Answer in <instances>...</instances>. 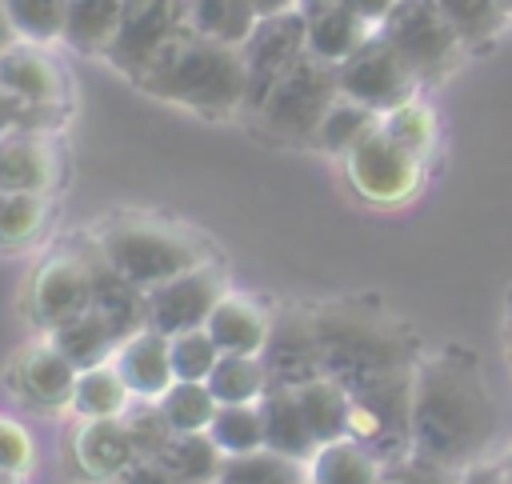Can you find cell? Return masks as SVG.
Returning a JSON list of instances; mask_svg holds the SVG:
<instances>
[{
  "label": "cell",
  "mask_w": 512,
  "mask_h": 484,
  "mask_svg": "<svg viewBox=\"0 0 512 484\" xmlns=\"http://www.w3.org/2000/svg\"><path fill=\"white\" fill-rule=\"evenodd\" d=\"M324 376L348 396V436L380 464L412 452L408 408L420 344L412 328L372 300H328L312 308Z\"/></svg>",
  "instance_id": "obj_1"
},
{
  "label": "cell",
  "mask_w": 512,
  "mask_h": 484,
  "mask_svg": "<svg viewBox=\"0 0 512 484\" xmlns=\"http://www.w3.org/2000/svg\"><path fill=\"white\" fill-rule=\"evenodd\" d=\"M408 432L412 456L440 472L460 476L464 468L488 460L500 432V408L480 360L468 348L448 344L436 352H420Z\"/></svg>",
  "instance_id": "obj_2"
},
{
  "label": "cell",
  "mask_w": 512,
  "mask_h": 484,
  "mask_svg": "<svg viewBox=\"0 0 512 484\" xmlns=\"http://www.w3.org/2000/svg\"><path fill=\"white\" fill-rule=\"evenodd\" d=\"M140 92L180 104L204 120H232L244 112V60L240 48L204 40L180 28L132 80Z\"/></svg>",
  "instance_id": "obj_3"
},
{
  "label": "cell",
  "mask_w": 512,
  "mask_h": 484,
  "mask_svg": "<svg viewBox=\"0 0 512 484\" xmlns=\"http://www.w3.org/2000/svg\"><path fill=\"white\" fill-rule=\"evenodd\" d=\"M96 244H100V260L144 292L188 268L216 260L212 244L200 232L156 216H116L100 228Z\"/></svg>",
  "instance_id": "obj_4"
},
{
  "label": "cell",
  "mask_w": 512,
  "mask_h": 484,
  "mask_svg": "<svg viewBox=\"0 0 512 484\" xmlns=\"http://www.w3.org/2000/svg\"><path fill=\"white\" fill-rule=\"evenodd\" d=\"M340 96L336 64L304 52L264 96V104L252 112V128L280 144H312L324 112Z\"/></svg>",
  "instance_id": "obj_5"
},
{
  "label": "cell",
  "mask_w": 512,
  "mask_h": 484,
  "mask_svg": "<svg viewBox=\"0 0 512 484\" xmlns=\"http://www.w3.org/2000/svg\"><path fill=\"white\" fill-rule=\"evenodd\" d=\"M376 32L400 52V60L412 68L420 88L448 80L468 52L460 32L436 8V0H396Z\"/></svg>",
  "instance_id": "obj_6"
},
{
  "label": "cell",
  "mask_w": 512,
  "mask_h": 484,
  "mask_svg": "<svg viewBox=\"0 0 512 484\" xmlns=\"http://www.w3.org/2000/svg\"><path fill=\"white\" fill-rule=\"evenodd\" d=\"M304 52H308V24H304L300 8H284V12L260 16L252 36L240 44V60H244V116H252L264 104L272 84Z\"/></svg>",
  "instance_id": "obj_7"
},
{
  "label": "cell",
  "mask_w": 512,
  "mask_h": 484,
  "mask_svg": "<svg viewBox=\"0 0 512 484\" xmlns=\"http://www.w3.org/2000/svg\"><path fill=\"white\" fill-rule=\"evenodd\" d=\"M344 176L356 188L360 200L376 204V208H396L404 200L416 196L420 180H424V164L416 156H408L380 124L344 156Z\"/></svg>",
  "instance_id": "obj_8"
},
{
  "label": "cell",
  "mask_w": 512,
  "mask_h": 484,
  "mask_svg": "<svg viewBox=\"0 0 512 484\" xmlns=\"http://www.w3.org/2000/svg\"><path fill=\"white\" fill-rule=\"evenodd\" d=\"M336 84H340V96L372 108L376 116L420 96V80L380 32H372L348 60L336 64Z\"/></svg>",
  "instance_id": "obj_9"
},
{
  "label": "cell",
  "mask_w": 512,
  "mask_h": 484,
  "mask_svg": "<svg viewBox=\"0 0 512 484\" xmlns=\"http://www.w3.org/2000/svg\"><path fill=\"white\" fill-rule=\"evenodd\" d=\"M224 268L216 260L188 268L156 288L144 292V328H156L164 336L188 332V328H204L208 312L216 308V300L224 296Z\"/></svg>",
  "instance_id": "obj_10"
},
{
  "label": "cell",
  "mask_w": 512,
  "mask_h": 484,
  "mask_svg": "<svg viewBox=\"0 0 512 484\" xmlns=\"http://www.w3.org/2000/svg\"><path fill=\"white\" fill-rule=\"evenodd\" d=\"M184 28V0H124L116 36L104 52V60L136 80L144 64Z\"/></svg>",
  "instance_id": "obj_11"
},
{
  "label": "cell",
  "mask_w": 512,
  "mask_h": 484,
  "mask_svg": "<svg viewBox=\"0 0 512 484\" xmlns=\"http://www.w3.org/2000/svg\"><path fill=\"white\" fill-rule=\"evenodd\" d=\"M260 360L268 372V388H300V384L324 376L312 308H284L280 316H272Z\"/></svg>",
  "instance_id": "obj_12"
},
{
  "label": "cell",
  "mask_w": 512,
  "mask_h": 484,
  "mask_svg": "<svg viewBox=\"0 0 512 484\" xmlns=\"http://www.w3.org/2000/svg\"><path fill=\"white\" fill-rule=\"evenodd\" d=\"M0 84L32 108L64 112V104H68L64 68L56 64V56L44 52V44H32V40H16L0 52Z\"/></svg>",
  "instance_id": "obj_13"
},
{
  "label": "cell",
  "mask_w": 512,
  "mask_h": 484,
  "mask_svg": "<svg viewBox=\"0 0 512 484\" xmlns=\"http://www.w3.org/2000/svg\"><path fill=\"white\" fill-rule=\"evenodd\" d=\"M92 308V260L52 256L32 280V312L44 328L76 320Z\"/></svg>",
  "instance_id": "obj_14"
},
{
  "label": "cell",
  "mask_w": 512,
  "mask_h": 484,
  "mask_svg": "<svg viewBox=\"0 0 512 484\" xmlns=\"http://www.w3.org/2000/svg\"><path fill=\"white\" fill-rule=\"evenodd\" d=\"M112 364L120 380L128 384L132 400H160L172 388V356H168V336L156 328H140L124 336L112 352Z\"/></svg>",
  "instance_id": "obj_15"
},
{
  "label": "cell",
  "mask_w": 512,
  "mask_h": 484,
  "mask_svg": "<svg viewBox=\"0 0 512 484\" xmlns=\"http://www.w3.org/2000/svg\"><path fill=\"white\" fill-rule=\"evenodd\" d=\"M56 184V152L44 132L0 136V192H48Z\"/></svg>",
  "instance_id": "obj_16"
},
{
  "label": "cell",
  "mask_w": 512,
  "mask_h": 484,
  "mask_svg": "<svg viewBox=\"0 0 512 484\" xmlns=\"http://www.w3.org/2000/svg\"><path fill=\"white\" fill-rule=\"evenodd\" d=\"M72 456L88 480L108 484L116 472H124L140 452L124 428V420H84L72 436Z\"/></svg>",
  "instance_id": "obj_17"
},
{
  "label": "cell",
  "mask_w": 512,
  "mask_h": 484,
  "mask_svg": "<svg viewBox=\"0 0 512 484\" xmlns=\"http://www.w3.org/2000/svg\"><path fill=\"white\" fill-rule=\"evenodd\" d=\"M212 344L220 352H236V356H260L264 340H268V328H272V316L248 300V296H236V292H224L216 300V308L208 312L204 320Z\"/></svg>",
  "instance_id": "obj_18"
},
{
  "label": "cell",
  "mask_w": 512,
  "mask_h": 484,
  "mask_svg": "<svg viewBox=\"0 0 512 484\" xmlns=\"http://www.w3.org/2000/svg\"><path fill=\"white\" fill-rule=\"evenodd\" d=\"M260 428H264V448L288 456V460H300L308 464V456L320 448L304 424V412L296 404V392L292 388H268L260 400Z\"/></svg>",
  "instance_id": "obj_19"
},
{
  "label": "cell",
  "mask_w": 512,
  "mask_h": 484,
  "mask_svg": "<svg viewBox=\"0 0 512 484\" xmlns=\"http://www.w3.org/2000/svg\"><path fill=\"white\" fill-rule=\"evenodd\" d=\"M16 380L24 388V396L40 408H68L72 404V388H76V368L44 340L36 348H28L16 364Z\"/></svg>",
  "instance_id": "obj_20"
},
{
  "label": "cell",
  "mask_w": 512,
  "mask_h": 484,
  "mask_svg": "<svg viewBox=\"0 0 512 484\" xmlns=\"http://www.w3.org/2000/svg\"><path fill=\"white\" fill-rule=\"evenodd\" d=\"M256 24L260 8L252 0H184V28L204 40L240 48Z\"/></svg>",
  "instance_id": "obj_21"
},
{
  "label": "cell",
  "mask_w": 512,
  "mask_h": 484,
  "mask_svg": "<svg viewBox=\"0 0 512 484\" xmlns=\"http://www.w3.org/2000/svg\"><path fill=\"white\" fill-rule=\"evenodd\" d=\"M380 472H384V464L352 436L320 444L304 464L308 484H380Z\"/></svg>",
  "instance_id": "obj_22"
},
{
  "label": "cell",
  "mask_w": 512,
  "mask_h": 484,
  "mask_svg": "<svg viewBox=\"0 0 512 484\" xmlns=\"http://www.w3.org/2000/svg\"><path fill=\"white\" fill-rule=\"evenodd\" d=\"M48 344L76 368V372H84V368H96V364H104V360H112V352H116V344H120V336L108 328V320L104 316H96L92 308L84 312V316H76V320H64V324H56V328H48Z\"/></svg>",
  "instance_id": "obj_23"
},
{
  "label": "cell",
  "mask_w": 512,
  "mask_h": 484,
  "mask_svg": "<svg viewBox=\"0 0 512 484\" xmlns=\"http://www.w3.org/2000/svg\"><path fill=\"white\" fill-rule=\"evenodd\" d=\"M92 312L108 320V328L124 340L144 328V288L116 276L104 260H92Z\"/></svg>",
  "instance_id": "obj_24"
},
{
  "label": "cell",
  "mask_w": 512,
  "mask_h": 484,
  "mask_svg": "<svg viewBox=\"0 0 512 484\" xmlns=\"http://www.w3.org/2000/svg\"><path fill=\"white\" fill-rule=\"evenodd\" d=\"M304 24H308V52L320 56V60H328V64L348 60V56L376 32L372 24H364V20H360L356 12H348L344 4H328V8H320V12H308Z\"/></svg>",
  "instance_id": "obj_25"
},
{
  "label": "cell",
  "mask_w": 512,
  "mask_h": 484,
  "mask_svg": "<svg viewBox=\"0 0 512 484\" xmlns=\"http://www.w3.org/2000/svg\"><path fill=\"white\" fill-rule=\"evenodd\" d=\"M120 8L124 0H68L60 40L80 56H104L116 36Z\"/></svg>",
  "instance_id": "obj_26"
},
{
  "label": "cell",
  "mask_w": 512,
  "mask_h": 484,
  "mask_svg": "<svg viewBox=\"0 0 512 484\" xmlns=\"http://www.w3.org/2000/svg\"><path fill=\"white\" fill-rule=\"evenodd\" d=\"M156 460L176 484H212L224 464V452L212 444L208 432H172L160 444Z\"/></svg>",
  "instance_id": "obj_27"
},
{
  "label": "cell",
  "mask_w": 512,
  "mask_h": 484,
  "mask_svg": "<svg viewBox=\"0 0 512 484\" xmlns=\"http://www.w3.org/2000/svg\"><path fill=\"white\" fill-rule=\"evenodd\" d=\"M128 404H132V392L120 380L112 360L76 372V388H72V404L68 408L80 420H116V416H124Z\"/></svg>",
  "instance_id": "obj_28"
},
{
  "label": "cell",
  "mask_w": 512,
  "mask_h": 484,
  "mask_svg": "<svg viewBox=\"0 0 512 484\" xmlns=\"http://www.w3.org/2000/svg\"><path fill=\"white\" fill-rule=\"evenodd\" d=\"M292 392H296V404H300L304 424H308L316 444H332V440L348 436V396L336 380L316 376V380H308Z\"/></svg>",
  "instance_id": "obj_29"
},
{
  "label": "cell",
  "mask_w": 512,
  "mask_h": 484,
  "mask_svg": "<svg viewBox=\"0 0 512 484\" xmlns=\"http://www.w3.org/2000/svg\"><path fill=\"white\" fill-rule=\"evenodd\" d=\"M204 384L216 396V404H256L268 392V372H264L260 356L220 352V360L212 364Z\"/></svg>",
  "instance_id": "obj_30"
},
{
  "label": "cell",
  "mask_w": 512,
  "mask_h": 484,
  "mask_svg": "<svg viewBox=\"0 0 512 484\" xmlns=\"http://www.w3.org/2000/svg\"><path fill=\"white\" fill-rule=\"evenodd\" d=\"M376 124H380V116L372 108H364V104H356L348 96H336L332 108L324 112L316 136H312V148H320L328 156H348Z\"/></svg>",
  "instance_id": "obj_31"
},
{
  "label": "cell",
  "mask_w": 512,
  "mask_h": 484,
  "mask_svg": "<svg viewBox=\"0 0 512 484\" xmlns=\"http://www.w3.org/2000/svg\"><path fill=\"white\" fill-rule=\"evenodd\" d=\"M216 484H308V476L300 460H288L272 448H256L244 456H224Z\"/></svg>",
  "instance_id": "obj_32"
},
{
  "label": "cell",
  "mask_w": 512,
  "mask_h": 484,
  "mask_svg": "<svg viewBox=\"0 0 512 484\" xmlns=\"http://www.w3.org/2000/svg\"><path fill=\"white\" fill-rule=\"evenodd\" d=\"M380 128H384L408 156H416L420 164L432 156V148H436V140H440L436 112H432L420 96H412V100L396 104L392 112H384V116H380Z\"/></svg>",
  "instance_id": "obj_33"
},
{
  "label": "cell",
  "mask_w": 512,
  "mask_h": 484,
  "mask_svg": "<svg viewBox=\"0 0 512 484\" xmlns=\"http://www.w3.org/2000/svg\"><path fill=\"white\" fill-rule=\"evenodd\" d=\"M436 8L448 16V24L460 32L464 48H488L508 24L512 16L496 4V0H436Z\"/></svg>",
  "instance_id": "obj_34"
},
{
  "label": "cell",
  "mask_w": 512,
  "mask_h": 484,
  "mask_svg": "<svg viewBox=\"0 0 512 484\" xmlns=\"http://www.w3.org/2000/svg\"><path fill=\"white\" fill-rule=\"evenodd\" d=\"M156 404L172 432H208V424L220 408L204 380H172V388Z\"/></svg>",
  "instance_id": "obj_35"
},
{
  "label": "cell",
  "mask_w": 512,
  "mask_h": 484,
  "mask_svg": "<svg viewBox=\"0 0 512 484\" xmlns=\"http://www.w3.org/2000/svg\"><path fill=\"white\" fill-rule=\"evenodd\" d=\"M208 436L224 456H244V452L264 448L260 408L256 404H220L208 424Z\"/></svg>",
  "instance_id": "obj_36"
},
{
  "label": "cell",
  "mask_w": 512,
  "mask_h": 484,
  "mask_svg": "<svg viewBox=\"0 0 512 484\" xmlns=\"http://www.w3.org/2000/svg\"><path fill=\"white\" fill-rule=\"evenodd\" d=\"M48 200L40 192H0V248H24L44 228Z\"/></svg>",
  "instance_id": "obj_37"
},
{
  "label": "cell",
  "mask_w": 512,
  "mask_h": 484,
  "mask_svg": "<svg viewBox=\"0 0 512 484\" xmlns=\"http://www.w3.org/2000/svg\"><path fill=\"white\" fill-rule=\"evenodd\" d=\"M12 32L32 44H52L64 32V8L68 0H0Z\"/></svg>",
  "instance_id": "obj_38"
},
{
  "label": "cell",
  "mask_w": 512,
  "mask_h": 484,
  "mask_svg": "<svg viewBox=\"0 0 512 484\" xmlns=\"http://www.w3.org/2000/svg\"><path fill=\"white\" fill-rule=\"evenodd\" d=\"M168 356H172L176 380H208L212 364L220 360V348L212 344L208 328H188V332L168 336Z\"/></svg>",
  "instance_id": "obj_39"
},
{
  "label": "cell",
  "mask_w": 512,
  "mask_h": 484,
  "mask_svg": "<svg viewBox=\"0 0 512 484\" xmlns=\"http://www.w3.org/2000/svg\"><path fill=\"white\" fill-rule=\"evenodd\" d=\"M120 420H124V428H128V436H132V444H136L140 456H156L160 444L172 436V428H168V420H164V412H160L156 400H136V404H128Z\"/></svg>",
  "instance_id": "obj_40"
},
{
  "label": "cell",
  "mask_w": 512,
  "mask_h": 484,
  "mask_svg": "<svg viewBox=\"0 0 512 484\" xmlns=\"http://www.w3.org/2000/svg\"><path fill=\"white\" fill-rule=\"evenodd\" d=\"M60 116H64V112L24 104L20 96H12V92L0 84V136H12V132H48Z\"/></svg>",
  "instance_id": "obj_41"
},
{
  "label": "cell",
  "mask_w": 512,
  "mask_h": 484,
  "mask_svg": "<svg viewBox=\"0 0 512 484\" xmlns=\"http://www.w3.org/2000/svg\"><path fill=\"white\" fill-rule=\"evenodd\" d=\"M32 456H36V448H32V436L24 432V424L0 416V468L28 472L32 468Z\"/></svg>",
  "instance_id": "obj_42"
},
{
  "label": "cell",
  "mask_w": 512,
  "mask_h": 484,
  "mask_svg": "<svg viewBox=\"0 0 512 484\" xmlns=\"http://www.w3.org/2000/svg\"><path fill=\"white\" fill-rule=\"evenodd\" d=\"M380 484H456V476L452 472H440V468H432V464H424L420 456L408 452L404 460L384 464Z\"/></svg>",
  "instance_id": "obj_43"
},
{
  "label": "cell",
  "mask_w": 512,
  "mask_h": 484,
  "mask_svg": "<svg viewBox=\"0 0 512 484\" xmlns=\"http://www.w3.org/2000/svg\"><path fill=\"white\" fill-rule=\"evenodd\" d=\"M108 484H176L168 472H164V464L156 460V456H136L124 472H116Z\"/></svg>",
  "instance_id": "obj_44"
},
{
  "label": "cell",
  "mask_w": 512,
  "mask_h": 484,
  "mask_svg": "<svg viewBox=\"0 0 512 484\" xmlns=\"http://www.w3.org/2000/svg\"><path fill=\"white\" fill-rule=\"evenodd\" d=\"M348 12H356L364 24H372V28H380V20L388 16V8L396 4V0H340Z\"/></svg>",
  "instance_id": "obj_45"
},
{
  "label": "cell",
  "mask_w": 512,
  "mask_h": 484,
  "mask_svg": "<svg viewBox=\"0 0 512 484\" xmlns=\"http://www.w3.org/2000/svg\"><path fill=\"white\" fill-rule=\"evenodd\" d=\"M456 484H504V472H500L496 460H480V464L464 468V472L456 476Z\"/></svg>",
  "instance_id": "obj_46"
},
{
  "label": "cell",
  "mask_w": 512,
  "mask_h": 484,
  "mask_svg": "<svg viewBox=\"0 0 512 484\" xmlns=\"http://www.w3.org/2000/svg\"><path fill=\"white\" fill-rule=\"evenodd\" d=\"M16 40H20V36L12 32V24H8V16H4V4H0V52H4L8 44H16Z\"/></svg>",
  "instance_id": "obj_47"
},
{
  "label": "cell",
  "mask_w": 512,
  "mask_h": 484,
  "mask_svg": "<svg viewBox=\"0 0 512 484\" xmlns=\"http://www.w3.org/2000/svg\"><path fill=\"white\" fill-rule=\"evenodd\" d=\"M256 8H260V16H268V12H284V8H296V0H252Z\"/></svg>",
  "instance_id": "obj_48"
},
{
  "label": "cell",
  "mask_w": 512,
  "mask_h": 484,
  "mask_svg": "<svg viewBox=\"0 0 512 484\" xmlns=\"http://www.w3.org/2000/svg\"><path fill=\"white\" fill-rule=\"evenodd\" d=\"M328 4H340V0H296V8L308 16V12H320V8H328Z\"/></svg>",
  "instance_id": "obj_49"
},
{
  "label": "cell",
  "mask_w": 512,
  "mask_h": 484,
  "mask_svg": "<svg viewBox=\"0 0 512 484\" xmlns=\"http://www.w3.org/2000/svg\"><path fill=\"white\" fill-rule=\"evenodd\" d=\"M0 484H24V472H8V468H0Z\"/></svg>",
  "instance_id": "obj_50"
},
{
  "label": "cell",
  "mask_w": 512,
  "mask_h": 484,
  "mask_svg": "<svg viewBox=\"0 0 512 484\" xmlns=\"http://www.w3.org/2000/svg\"><path fill=\"white\" fill-rule=\"evenodd\" d=\"M500 472H504V480H508V484H512V452H508V456H504V460H500Z\"/></svg>",
  "instance_id": "obj_51"
},
{
  "label": "cell",
  "mask_w": 512,
  "mask_h": 484,
  "mask_svg": "<svg viewBox=\"0 0 512 484\" xmlns=\"http://www.w3.org/2000/svg\"><path fill=\"white\" fill-rule=\"evenodd\" d=\"M496 4H500V8H504V12L512 16V0H496Z\"/></svg>",
  "instance_id": "obj_52"
},
{
  "label": "cell",
  "mask_w": 512,
  "mask_h": 484,
  "mask_svg": "<svg viewBox=\"0 0 512 484\" xmlns=\"http://www.w3.org/2000/svg\"><path fill=\"white\" fill-rule=\"evenodd\" d=\"M508 352H512V320H508Z\"/></svg>",
  "instance_id": "obj_53"
},
{
  "label": "cell",
  "mask_w": 512,
  "mask_h": 484,
  "mask_svg": "<svg viewBox=\"0 0 512 484\" xmlns=\"http://www.w3.org/2000/svg\"><path fill=\"white\" fill-rule=\"evenodd\" d=\"M212 484H216V480H212Z\"/></svg>",
  "instance_id": "obj_54"
},
{
  "label": "cell",
  "mask_w": 512,
  "mask_h": 484,
  "mask_svg": "<svg viewBox=\"0 0 512 484\" xmlns=\"http://www.w3.org/2000/svg\"><path fill=\"white\" fill-rule=\"evenodd\" d=\"M504 484H508V480H504Z\"/></svg>",
  "instance_id": "obj_55"
}]
</instances>
